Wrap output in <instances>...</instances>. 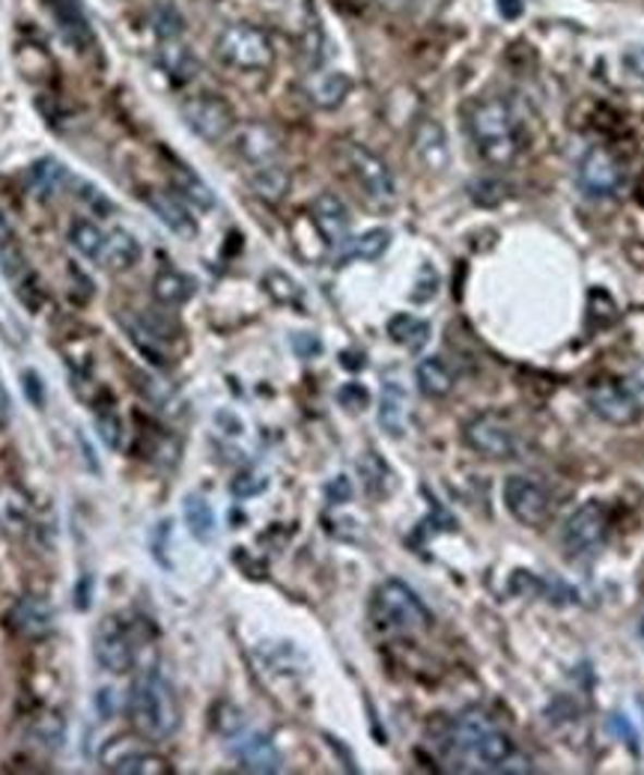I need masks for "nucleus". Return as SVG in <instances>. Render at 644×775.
Returning a JSON list of instances; mask_svg holds the SVG:
<instances>
[{
  "instance_id": "nucleus-58",
  "label": "nucleus",
  "mask_w": 644,
  "mask_h": 775,
  "mask_svg": "<svg viewBox=\"0 0 644 775\" xmlns=\"http://www.w3.org/2000/svg\"><path fill=\"white\" fill-rule=\"evenodd\" d=\"M7 242H12V225L10 218L3 215V209H0V245H7Z\"/></svg>"
},
{
  "instance_id": "nucleus-20",
  "label": "nucleus",
  "mask_w": 644,
  "mask_h": 775,
  "mask_svg": "<svg viewBox=\"0 0 644 775\" xmlns=\"http://www.w3.org/2000/svg\"><path fill=\"white\" fill-rule=\"evenodd\" d=\"M305 90H307V99L314 101L317 108H323V111H335V108H340L343 99L350 96L352 81L347 72H338V69H319V72H311Z\"/></svg>"
},
{
  "instance_id": "nucleus-32",
  "label": "nucleus",
  "mask_w": 644,
  "mask_h": 775,
  "mask_svg": "<svg viewBox=\"0 0 644 775\" xmlns=\"http://www.w3.org/2000/svg\"><path fill=\"white\" fill-rule=\"evenodd\" d=\"M415 379H418V388L424 397H433V400H441L453 391V373L448 371V364L441 359H424L415 367Z\"/></svg>"
},
{
  "instance_id": "nucleus-30",
  "label": "nucleus",
  "mask_w": 644,
  "mask_h": 775,
  "mask_svg": "<svg viewBox=\"0 0 644 775\" xmlns=\"http://www.w3.org/2000/svg\"><path fill=\"white\" fill-rule=\"evenodd\" d=\"M182 517H185V525H189L194 540L212 543L215 534H218V522H215L212 507H209L204 495H189V498L182 501Z\"/></svg>"
},
{
  "instance_id": "nucleus-51",
  "label": "nucleus",
  "mask_w": 644,
  "mask_h": 775,
  "mask_svg": "<svg viewBox=\"0 0 644 775\" xmlns=\"http://www.w3.org/2000/svg\"><path fill=\"white\" fill-rule=\"evenodd\" d=\"M81 201L87 203V206H93L96 213H102V215L113 213L111 201H108V197H105L99 189H93V185H81Z\"/></svg>"
},
{
  "instance_id": "nucleus-3",
  "label": "nucleus",
  "mask_w": 644,
  "mask_h": 775,
  "mask_svg": "<svg viewBox=\"0 0 644 775\" xmlns=\"http://www.w3.org/2000/svg\"><path fill=\"white\" fill-rule=\"evenodd\" d=\"M469 135L475 141V149L484 161L505 168L520 156L522 135L520 123L510 111L508 101L481 99L469 111Z\"/></svg>"
},
{
  "instance_id": "nucleus-19",
  "label": "nucleus",
  "mask_w": 644,
  "mask_h": 775,
  "mask_svg": "<svg viewBox=\"0 0 644 775\" xmlns=\"http://www.w3.org/2000/svg\"><path fill=\"white\" fill-rule=\"evenodd\" d=\"M233 754H236L239 766L245 773H278L281 770V752L275 749V742L266 737V734H248L233 746Z\"/></svg>"
},
{
  "instance_id": "nucleus-54",
  "label": "nucleus",
  "mask_w": 644,
  "mask_h": 775,
  "mask_svg": "<svg viewBox=\"0 0 644 775\" xmlns=\"http://www.w3.org/2000/svg\"><path fill=\"white\" fill-rule=\"evenodd\" d=\"M99 713H102V719H111L113 713H117V698H113V689H99Z\"/></svg>"
},
{
  "instance_id": "nucleus-26",
  "label": "nucleus",
  "mask_w": 644,
  "mask_h": 775,
  "mask_svg": "<svg viewBox=\"0 0 644 775\" xmlns=\"http://www.w3.org/2000/svg\"><path fill=\"white\" fill-rule=\"evenodd\" d=\"M359 474H362V484L370 498H388V495L394 493L397 486L394 472H391V465H388L379 453H374V450L362 453V460H359Z\"/></svg>"
},
{
  "instance_id": "nucleus-2",
  "label": "nucleus",
  "mask_w": 644,
  "mask_h": 775,
  "mask_svg": "<svg viewBox=\"0 0 644 775\" xmlns=\"http://www.w3.org/2000/svg\"><path fill=\"white\" fill-rule=\"evenodd\" d=\"M451 749L457 754H463L465 761H472L477 770H508L510 758H513V740L505 730L498 728L496 722L489 719L481 710H465L451 722Z\"/></svg>"
},
{
  "instance_id": "nucleus-31",
  "label": "nucleus",
  "mask_w": 644,
  "mask_h": 775,
  "mask_svg": "<svg viewBox=\"0 0 644 775\" xmlns=\"http://www.w3.org/2000/svg\"><path fill=\"white\" fill-rule=\"evenodd\" d=\"M27 180H31V192H34L39 201H51V197L63 189V182H66V168H63L57 158H39V161L31 165Z\"/></svg>"
},
{
  "instance_id": "nucleus-59",
  "label": "nucleus",
  "mask_w": 644,
  "mask_h": 775,
  "mask_svg": "<svg viewBox=\"0 0 644 775\" xmlns=\"http://www.w3.org/2000/svg\"><path fill=\"white\" fill-rule=\"evenodd\" d=\"M642 707H644V701H642Z\"/></svg>"
},
{
  "instance_id": "nucleus-21",
  "label": "nucleus",
  "mask_w": 644,
  "mask_h": 775,
  "mask_svg": "<svg viewBox=\"0 0 644 775\" xmlns=\"http://www.w3.org/2000/svg\"><path fill=\"white\" fill-rule=\"evenodd\" d=\"M147 206L156 213L161 225H168L177 237L194 239L197 237V221H194L192 209L185 206L182 197L168 192H147Z\"/></svg>"
},
{
  "instance_id": "nucleus-10",
  "label": "nucleus",
  "mask_w": 644,
  "mask_h": 775,
  "mask_svg": "<svg viewBox=\"0 0 644 775\" xmlns=\"http://www.w3.org/2000/svg\"><path fill=\"white\" fill-rule=\"evenodd\" d=\"M465 445L481 453L484 460H513L517 457V436L513 429L493 412L475 415L463 429Z\"/></svg>"
},
{
  "instance_id": "nucleus-45",
  "label": "nucleus",
  "mask_w": 644,
  "mask_h": 775,
  "mask_svg": "<svg viewBox=\"0 0 644 775\" xmlns=\"http://www.w3.org/2000/svg\"><path fill=\"white\" fill-rule=\"evenodd\" d=\"M22 388H24V397H27V403L34 405V409H46V385H42V376L36 371H24L22 373Z\"/></svg>"
},
{
  "instance_id": "nucleus-46",
  "label": "nucleus",
  "mask_w": 644,
  "mask_h": 775,
  "mask_svg": "<svg viewBox=\"0 0 644 775\" xmlns=\"http://www.w3.org/2000/svg\"><path fill=\"white\" fill-rule=\"evenodd\" d=\"M609 730L615 734V737H618V740L630 746V752L639 754V734H635L633 722L627 719L623 713H611V716H609Z\"/></svg>"
},
{
  "instance_id": "nucleus-15",
  "label": "nucleus",
  "mask_w": 644,
  "mask_h": 775,
  "mask_svg": "<svg viewBox=\"0 0 644 775\" xmlns=\"http://www.w3.org/2000/svg\"><path fill=\"white\" fill-rule=\"evenodd\" d=\"M233 146H236V153L248 161L251 168L269 165V161L281 158V137L266 123L239 125L236 135H233Z\"/></svg>"
},
{
  "instance_id": "nucleus-49",
  "label": "nucleus",
  "mask_w": 644,
  "mask_h": 775,
  "mask_svg": "<svg viewBox=\"0 0 644 775\" xmlns=\"http://www.w3.org/2000/svg\"><path fill=\"white\" fill-rule=\"evenodd\" d=\"M326 498L328 505H347V501H352V481L347 477V474H338V477H331L326 484Z\"/></svg>"
},
{
  "instance_id": "nucleus-7",
  "label": "nucleus",
  "mask_w": 644,
  "mask_h": 775,
  "mask_svg": "<svg viewBox=\"0 0 644 775\" xmlns=\"http://www.w3.org/2000/svg\"><path fill=\"white\" fill-rule=\"evenodd\" d=\"M606 534H609V510L599 501H585L570 513L561 540L570 558H588L606 543Z\"/></svg>"
},
{
  "instance_id": "nucleus-17",
  "label": "nucleus",
  "mask_w": 644,
  "mask_h": 775,
  "mask_svg": "<svg viewBox=\"0 0 644 775\" xmlns=\"http://www.w3.org/2000/svg\"><path fill=\"white\" fill-rule=\"evenodd\" d=\"M10 627L24 639H39L48 635L54 627V608L42 596H22L10 608Z\"/></svg>"
},
{
  "instance_id": "nucleus-13",
  "label": "nucleus",
  "mask_w": 644,
  "mask_h": 775,
  "mask_svg": "<svg viewBox=\"0 0 644 775\" xmlns=\"http://www.w3.org/2000/svg\"><path fill=\"white\" fill-rule=\"evenodd\" d=\"M588 405L594 409V415L603 421H609L615 427H627L639 417V403L633 400V393L627 391V385L615 383V379H597L588 388Z\"/></svg>"
},
{
  "instance_id": "nucleus-48",
  "label": "nucleus",
  "mask_w": 644,
  "mask_h": 775,
  "mask_svg": "<svg viewBox=\"0 0 644 775\" xmlns=\"http://www.w3.org/2000/svg\"><path fill=\"white\" fill-rule=\"evenodd\" d=\"M135 385L141 388V391L147 393L149 400L159 405V409H161V405H165V409H170V403H177V393L170 391V388L165 383H156V379H147V376H141V383H135Z\"/></svg>"
},
{
  "instance_id": "nucleus-5",
  "label": "nucleus",
  "mask_w": 644,
  "mask_h": 775,
  "mask_svg": "<svg viewBox=\"0 0 644 775\" xmlns=\"http://www.w3.org/2000/svg\"><path fill=\"white\" fill-rule=\"evenodd\" d=\"M215 51L224 60L227 66L242 69V72H263L275 63V48H271L269 36L263 34L260 27L254 24H227Z\"/></svg>"
},
{
  "instance_id": "nucleus-53",
  "label": "nucleus",
  "mask_w": 644,
  "mask_h": 775,
  "mask_svg": "<svg viewBox=\"0 0 644 775\" xmlns=\"http://www.w3.org/2000/svg\"><path fill=\"white\" fill-rule=\"evenodd\" d=\"M623 66L630 69L635 78L644 81V48H633V51H627V55H623Z\"/></svg>"
},
{
  "instance_id": "nucleus-9",
  "label": "nucleus",
  "mask_w": 644,
  "mask_h": 775,
  "mask_svg": "<svg viewBox=\"0 0 644 775\" xmlns=\"http://www.w3.org/2000/svg\"><path fill=\"white\" fill-rule=\"evenodd\" d=\"M182 117L192 129L194 135L206 141V144H218L233 132V111L224 99H218L212 93H201L192 96L182 105Z\"/></svg>"
},
{
  "instance_id": "nucleus-27",
  "label": "nucleus",
  "mask_w": 644,
  "mask_h": 775,
  "mask_svg": "<svg viewBox=\"0 0 644 775\" xmlns=\"http://www.w3.org/2000/svg\"><path fill=\"white\" fill-rule=\"evenodd\" d=\"M51 7L57 12V22H60V31L66 36L69 43L75 48H87L93 43L90 24L84 19V10H81L78 0H51Z\"/></svg>"
},
{
  "instance_id": "nucleus-40",
  "label": "nucleus",
  "mask_w": 644,
  "mask_h": 775,
  "mask_svg": "<svg viewBox=\"0 0 644 775\" xmlns=\"http://www.w3.org/2000/svg\"><path fill=\"white\" fill-rule=\"evenodd\" d=\"M153 27H156V34H159L161 39H180L185 22H182V15L173 10L170 3H161V7H156V12H153Z\"/></svg>"
},
{
  "instance_id": "nucleus-23",
  "label": "nucleus",
  "mask_w": 644,
  "mask_h": 775,
  "mask_svg": "<svg viewBox=\"0 0 644 775\" xmlns=\"http://www.w3.org/2000/svg\"><path fill=\"white\" fill-rule=\"evenodd\" d=\"M409 421V397L400 383H385L379 397V427L391 438H400L406 433Z\"/></svg>"
},
{
  "instance_id": "nucleus-52",
  "label": "nucleus",
  "mask_w": 644,
  "mask_h": 775,
  "mask_svg": "<svg viewBox=\"0 0 644 775\" xmlns=\"http://www.w3.org/2000/svg\"><path fill=\"white\" fill-rule=\"evenodd\" d=\"M627 391L633 393V400L639 403V409H644V361L639 367H633V373L627 376Z\"/></svg>"
},
{
  "instance_id": "nucleus-43",
  "label": "nucleus",
  "mask_w": 644,
  "mask_h": 775,
  "mask_svg": "<svg viewBox=\"0 0 644 775\" xmlns=\"http://www.w3.org/2000/svg\"><path fill=\"white\" fill-rule=\"evenodd\" d=\"M338 403L343 405V409H350V412H364V409L370 405V393H367L364 385L350 383L338 391Z\"/></svg>"
},
{
  "instance_id": "nucleus-16",
  "label": "nucleus",
  "mask_w": 644,
  "mask_h": 775,
  "mask_svg": "<svg viewBox=\"0 0 644 775\" xmlns=\"http://www.w3.org/2000/svg\"><path fill=\"white\" fill-rule=\"evenodd\" d=\"M412 146H415V156L429 173H445V168L451 165V149H448V135L436 120L424 117L415 125V135H412Z\"/></svg>"
},
{
  "instance_id": "nucleus-44",
  "label": "nucleus",
  "mask_w": 644,
  "mask_h": 775,
  "mask_svg": "<svg viewBox=\"0 0 644 775\" xmlns=\"http://www.w3.org/2000/svg\"><path fill=\"white\" fill-rule=\"evenodd\" d=\"M269 486V481L263 477V474H254V472H242L239 477H233V484H230V493L236 495V498H251V495H260L263 489Z\"/></svg>"
},
{
  "instance_id": "nucleus-55",
  "label": "nucleus",
  "mask_w": 644,
  "mask_h": 775,
  "mask_svg": "<svg viewBox=\"0 0 644 775\" xmlns=\"http://www.w3.org/2000/svg\"><path fill=\"white\" fill-rule=\"evenodd\" d=\"M12 421V400H10V391L3 388V383H0V429L7 427Z\"/></svg>"
},
{
  "instance_id": "nucleus-34",
  "label": "nucleus",
  "mask_w": 644,
  "mask_h": 775,
  "mask_svg": "<svg viewBox=\"0 0 644 775\" xmlns=\"http://www.w3.org/2000/svg\"><path fill=\"white\" fill-rule=\"evenodd\" d=\"M69 242L78 251L81 257L99 259L105 247V233L99 230V225H93L90 218H75L69 227Z\"/></svg>"
},
{
  "instance_id": "nucleus-14",
  "label": "nucleus",
  "mask_w": 644,
  "mask_h": 775,
  "mask_svg": "<svg viewBox=\"0 0 644 775\" xmlns=\"http://www.w3.org/2000/svg\"><path fill=\"white\" fill-rule=\"evenodd\" d=\"M311 221L328 247H343L350 242V209L343 206L338 194L323 192L311 203Z\"/></svg>"
},
{
  "instance_id": "nucleus-38",
  "label": "nucleus",
  "mask_w": 644,
  "mask_h": 775,
  "mask_svg": "<svg viewBox=\"0 0 644 775\" xmlns=\"http://www.w3.org/2000/svg\"><path fill=\"white\" fill-rule=\"evenodd\" d=\"M0 269H3V275H7L12 283H19V287H22L24 281H31V266H27L22 247L15 245V242L0 245Z\"/></svg>"
},
{
  "instance_id": "nucleus-28",
  "label": "nucleus",
  "mask_w": 644,
  "mask_h": 775,
  "mask_svg": "<svg viewBox=\"0 0 644 775\" xmlns=\"http://www.w3.org/2000/svg\"><path fill=\"white\" fill-rule=\"evenodd\" d=\"M194 292H197L194 278L173 269L159 271V275H156V283H153V295H156V302L165 304V307H180V304L192 299Z\"/></svg>"
},
{
  "instance_id": "nucleus-1",
  "label": "nucleus",
  "mask_w": 644,
  "mask_h": 775,
  "mask_svg": "<svg viewBox=\"0 0 644 775\" xmlns=\"http://www.w3.org/2000/svg\"><path fill=\"white\" fill-rule=\"evenodd\" d=\"M129 722L144 742H165L180 728V698L161 671H144L129 692Z\"/></svg>"
},
{
  "instance_id": "nucleus-4",
  "label": "nucleus",
  "mask_w": 644,
  "mask_h": 775,
  "mask_svg": "<svg viewBox=\"0 0 644 775\" xmlns=\"http://www.w3.org/2000/svg\"><path fill=\"white\" fill-rule=\"evenodd\" d=\"M374 620L379 630L397 632V635H415V632L429 630L433 623L421 596L400 579H388L376 588Z\"/></svg>"
},
{
  "instance_id": "nucleus-47",
  "label": "nucleus",
  "mask_w": 644,
  "mask_h": 775,
  "mask_svg": "<svg viewBox=\"0 0 644 775\" xmlns=\"http://www.w3.org/2000/svg\"><path fill=\"white\" fill-rule=\"evenodd\" d=\"M418 290H412V302H429V299H436V292H439V275H436V269L433 266H421V275H418V283H415Z\"/></svg>"
},
{
  "instance_id": "nucleus-39",
  "label": "nucleus",
  "mask_w": 644,
  "mask_h": 775,
  "mask_svg": "<svg viewBox=\"0 0 644 775\" xmlns=\"http://www.w3.org/2000/svg\"><path fill=\"white\" fill-rule=\"evenodd\" d=\"M391 245V233L385 227H376V230H367L364 237L355 239L352 245V257L359 259H379Z\"/></svg>"
},
{
  "instance_id": "nucleus-56",
  "label": "nucleus",
  "mask_w": 644,
  "mask_h": 775,
  "mask_svg": "<svg viewBox=\"0 0 644 775\" xmlns=\"http://www.w3.org/2000/svg\"><path fill=\"white\" fill-rule=\"evenodd\" d=\"M498 10H501V15H508V19H517L522 12V3L520 0H498Z\"/></svg>"
},
{
  "instance_id": "nucleus-42",
  "label": "nucleus",
  "mask_w": 644,
  "mask_h": 775,
  "mask_svg": "<svg viewBox=\"0 0 644 775\" xmlns=\"http://www.w3.org/2000/svg\"><path fill=\"white\" fill-rule=\"evenodd\" d=\"M96 429H99V436H102L108 448H120V441H123V424H120V417L113 415V412H99V415H96Z\"/></svg>"
},
{
  "instance_id": "nucleus-6",
  "label": "nucleus",
  "mask_w": 644,
  "mask_h": 775,
  "mask_svg": "<svg viewBox=\"0 0 644 775\" xmlns=\"http://www.w3.org/2000/svg\"><path fill=\"white\" fill-rule=\"evenodd\" d=\"M347 165H350L352 180L359 182V189L367 201L388 209L397 203V182L391 177V170L385 165L382 158L374 156L370 149H364L362 144L347 146Z\"/></svg>"
},
{
  "instance_id": "nucleus-25",
  "label": "nucleus",
  "mask_w": 644,
  "mask_h": 775,
  "mask_svg": "<svg viewBox=\"0 0 644 775\" xmlns=\"http://www.w3.org/2000/svg\"><path fill=\"white\" fill-rule=\"evenodd\" d=\"M248 182L251 189H254V194L269 203L283 201L287 192H290V173H287V168H283L281 161H269V165H257V168H251Z\"/></svg>"
},
{
  "instance_id": "nucleus-12",
  "label": "nucleus",
  "mask_w": 644,
  "mask_h": 775,
  "mask_svg": "<svg viewBox=\"0 0 644 775\" xmlns=\"http://www.w3.org/2000/svg\"><path fill=\"white\" fill-rule=\"evenodd\" d=\"M579 189L588 194V197H611L618 194V189L623 185V168L618 158L611 156L609 149L594 146L588 149L582 161H579Z\"/></svg>"
},
{
  "instance_id": "nucleus-24",
  "label": "nucleus",
  "mask_w": 644,
  "mask_h": 775,
  "mask_svg": "<svg viewBox=\"0 0 644 775\" xmlns=\"http://www.w3.org/2000/svg\"><path fill=\"white\" fill-rule=\"evenodd\" d=\"M159 66L168 72L170 81L189 84V81H194V75H197V57H194L192 48L180 43V39H161Z\"/></svg>"
},
{
  "instance_id": "nucleus-8",
  "label": "nucleus",
  "mask_w": 644,
  "mask_h": 775,
  "mask_svg": "<svg viewBox=\"0 0 644 775\" xmlns=\"http://www.w3.org/2000/svg\"><path fill=\"white\" fill-rule=\"evenodd\" d=\"M93 656L108 675H129L135 665V644L120 618H102L93 632Z\"/></svg>"
},
{
  "instance_id": "nucleus-18",
  "label": "nucleus",
  "mask_w": 644,
  "mask_h": 775,
  "mask_svg": "<svg viewBox=\"0 0 644 775\" xmlns=\"http://www.w3.org/2000/svg\"><path fill=\"white\" fill-rule=\"evenodd\" d=\"M34 525V505L15 484H0V531L7 537H24Z\"/></svg>"
},
{
  "instance_id": "nucleus-22",
  "label": "nucleus",
  "mask_w": 644,
  "mask_h": 775,
  "mask_svg": "<svg viewBox=\"0 0 644 775\" xmlns=\"http://www.w3.org/2000/svg\"><path fill=\"white\" fill-rule=\"evenodd\" d=\"M141 259V242H137L125 227H113L111 233L105 237V247L99 254V263L113 275L135 269V263Z\"/></svg>"
},
{
  "instance_id": "nucleus-33",
  "label": "nucleus",
  "mask_w": 644,
  "mask_h": 775,
  "mask_svg": "<svg viewBox=\"0 0 644 775\" xmlns=\"http://www.w3.org/2000/svg\"><path fill=\"white\" fill-rule=\"evenodd\" d=\"M170 180H173V189L180 192V197L185 203H192V206H197V209H215L212 189H209L194 170L177 165L173 173H170Z\"/></svg>"
},
{
  "instance_id": "nucleus-41",
  "label": "nucleus",
  "mask_w": 644,
  "mask_h": 775,
  "mask_svg": "<svg viewBox=\"0 0 644 775\" xmlns=\"http://www.w3.org/2000/svg\"><path fill=\"white\" fill-rule=\"evenodd\" d=\"M135 749H141V746H137V740H129V737H117V740H111L108 746H105L102 754H99V761H102L105 770L111 773L113 766L120 764L125 754L135 752Z\"/></svg>"
},
{
  "instance_id": "nucleus-36",
  "label": "nucleus",
  "mask_w": 644,
  "mask_h": 775,
  "mask_svg": "<svg viewBox=\"0 0 644 775\" xmlns=\"http://www.w3.org/2000/svg\"><path fill=\"white\" fill-rule=\"evenodd\" d=\"M111 773H117V775H170L173 773V766H170L165 758H159V754L147 752V749H135L132 754H125L123 761L113 766Z\"/></svg>"
},
{
  "instance_id": "nucleus-50",
  "label": "nucleus",
  "mask_w": 644,
  "mask_h": 775,
  "mask_svg": "<svg viewBox=\"0 0 644 775\" xmlns=\"http://www.w3.org/2000/svg\"><path fill=\"white\" fill-rule=\"evenodd\" d=\"M293 349L299 359H314V355L323 352V343H319L317 335H295Z\"/></svg>"
},
{
  "instance_id": "nucleus-11",
  "label": "nucleus",
  "mask_w": 644,
  "mask_h": 775,
  "mask_svg": "<svg viewBox=\"0 0 644 775\" xmlns=\"http://www.w3.org/2000/svg\"><path fill=\"white\" fill-rule=\"evenodd\" d=\"M505 505L522 525H543L552 517V498L546 493V486L525 474H513L505 481Z\"/></svg>"
},
{
  "instance_id": "nucleus-57",
  "label": "nucleus",
  "mask_w": 644,
  "mask_h": 775,
  "mask_svg": "<svg viewBox=\"0 0 644 775\" xmlns=\"http://www.w3.org/2000/svg\"><path fill=\"white\" fill-rule=\"evenodd\" d=\"M376 3H379V7L388 12H403L412 7V0H376Z\"/></svg>"
},
{
  "instance_id": "nucleus-35",
  "label": "nucleus",
  "mask_w": 644,
  "mask_h": 775,
  "mask_svg": "<svg viewBox=\"0 0 644 775\" xmlns=\"http://www.w3.org/2000/svg\"><path fill=\"white\" fill-rule=\"evenodd\" d=\"M63 740H66V725H63V719H60L57 713L36 716V722L31 725V742H34L36 749L57 752V749L63 746Z\"/></svg>"
},
{
  "instance_id": "nucleus-29",
  "label": "nucleus",
  "mask_w": 644,
  "mask_h": 775,
  "mask_svg": "<svg viewBox=\"0 0 644 775\" xmlns=\"http://www.w3.org/2000/svg\"><path fill=\"white\" fill-rule=\"evenodd\" d=\"M429 323L427 319H421V316H412V314H397L388 319V335H391V340L394 343H400L403 349H409V352H421V349L429 343Z\"/></svg>"
},
{
  "instance_id": "nucleus-37",
  "label": "nucleus",
  "mask_w": 644,
  "mask_h": 775,
  "mask_svg": "<svg viewBox=\"0 0 644 775\" xmlns=\"http://www.w3.org/2000/svg\"><path fill=\"white\" fill-rule=\"evenodd\" d=\"M263 290L269 292L278 304H290V307H302V287L287 275V271L271 269L263 278Z\"/></svg>"
}]
</instances>
